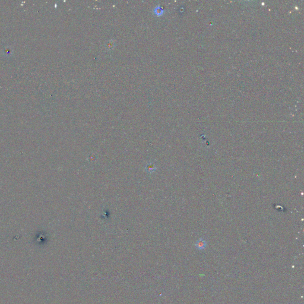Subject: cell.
<instances>
[{"instance_id":"6da1fadb","label":"cell","mask_w":304,"mask_h":304,"mask_svg":"<svg viewBox=\"0 0 304 304\" xmlns=\"http://www.w3.org/2000/svg\"><path fill=\"white\" fill-rule=\"evenodd\" d=\"M195 246H196V248L198 249V250H202L203 249H205V246H207V243L205 242V241L203 239H200V240H198Z\"/></svg>"}]
</instances>
